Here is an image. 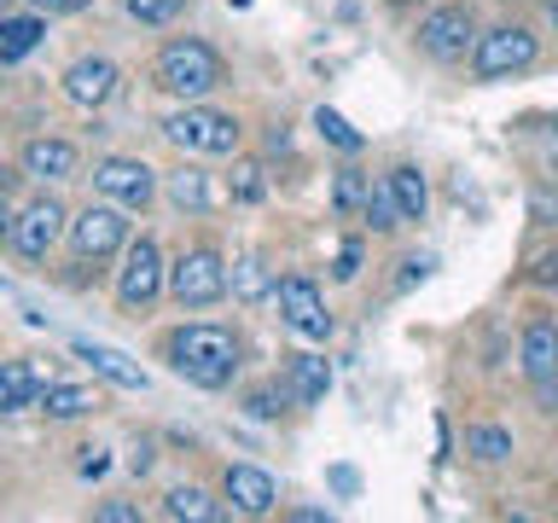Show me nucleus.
I'll use <instances>...</instances> for the list:
<instances>
[{
	"instance_id": "obj_8",
	"label": "nucleus",
	"mask_w": 558,
	"mask_h": 523,
	"mask_svg": "<svg viewBox=\"0 0 558 523\" xmlns=\"http://www.w3.org/2000/svg\"><path fill=\"white\" fill-rule=\"evenodd\" d=\"M70 244H76L82 262H105L129 244V216L122 204H87L76 221H70Z\"/></svg>"
},
{
	"instance_id": "obj_19",
	"label": "nucleus",
	"mask_w": 558,
	"mask_h": 523,
	"mask_svg": "<svg viewBox=\"0 0 558 523\" xmlns=\"http://www.w3.org/2000/svg\"><path fill=\"white\" fill-rule=\"evenodd\" d=\"M169 204H174V209H192V216H204V209H216V186H209L204 169L181 163V169L169 174Z\"/></svg>"
},
{
	"instance_id": "obj_44",
	"label": "nucleus",
	"mask_w": 558,
	"mask_h": 523,
	"mask_svg": "<svg viewBox=\"0 0 558 523\" xmlns=\"http://www.w3.org/2000/svg\"><path fill=\"white\" fill-rule=\"evenodd\" d=\"M553 174H558V157H553Z\"/></svg>"
},
{
	"instance_id": "obj_1",
	"label": "nucleus",
	"mask_w": 558,
	"mask_h": 523,
	"mask_svg": "<svg viewBox=\"0 0 558 523\" xmlns=\"http://www.w3.org/2000/svg\"><path fill=\"white\" fill-rule=\"evenodd\" d=\"M163 355H169L174 373L186 384H198V390H227L239 373V338L227 326H209V320L174 326L163 338Z\"/></svg>"
},
{
	"instance_id": "obj_18",
	"label": "nucleus",
	"mask_w": 558,
	"mask_h": 523,
	"mask_svg": "<svg viewBox=\"0 0 558 523\" xmlns=\"http://www.w3.org/2000/svg\"><path fill=\"white\" fill-rule=\"evenodd\" d=\"M41 401V378L24 361H0V413H24Z\"/></svg>"
},
{
	"instance_id": "obj_39",
	"label": "nucleus",
	"mask_w": 558,
	"mask_h": 523,
	"mask_svg": "<svg viewBox=\"0 0 558 523\" xmlns=\"http://www.w3.org/2000/svg\"><path fill=\"white\" fill-rule=\"evenodd\" d=\"M12 181H17V174H12L7 163H0V198H7V192H12Z\"/></svg>"
},
{
	"instance_id": "obj_31",
	"label": "nucleus",
	"mask_w": 558,
	"mask_h": 523,
	"mask_svg": "<svg viewBox=\"0 0 558 523\" xmlns=\"http://www.w3.org/2000/svg\"><path fill=\"white\" fill-rule=\"evenodd\" d=\"M279 408H286V390H274V384H256V390L244 396V413L251 418H279Z\"/></svg>"
},
{
	"instance_id": "obj_16",
	"label": "nucleus",
	"mask_w": 558,
	"mask_h": 523,
	"mask_svg": "<svg viewBox=\"0 0 558 523\" xmlns=\"http://www.w3.org/2000/svg\"><path fill=\"white\" fill-rule=\"evenodd\" d=\"M384 186H390V198H396V216H401V221H425L430 186H425V174H418L413 163H396L390 174H384Z\"/></svg>"
},
{
	"instance_id": "obj_26",
	"label": "nucleus",
	"mask_w": 558,
	"mask_h": 523,
	"mask_svg": "<svg viewBox=\"0 0 558 523\" xmlns=\"http://www.w3.org/2000/svg\"><path fill=\"white\" fill-rule=\"evenodd\" d=\"M314 129H320V139H326V146H338V151H349V157H355V151L366 146V134H355V129H349V122H343L338 111H331V105H320V111H314Z\"/></svg>"
},
{
	"instance_id": "obj_7",
	"label": "nucleus",
	"mask_w": 558,
	"mask_h": 523,
	"mask_svg": "<svg viewBox=\"0 0 558 523\" xmlns=\"http://www.w3.org/2000/svg\"><path fill=\"white\" fill-rule=\"evenodd\" d=\"M274 296H279V314H286V326L296 331V338H308V343H326L331 338L326 296H320V285H314L308 273H286L274 285Z\"/></svg>"
},
{
	"instance_id": "obj_35",
	"label": "nucleus",
	"mask_w": 558,
	"mask_h": 523,
	"mask_svg": "<svg viewBox=\"0 0 558 523\" xmlns=\"http://www.w3.org/2000/svg\"><path fill=\"white\" fill-rule=\"evenodd\" d=\"M105 465H111V460H105V448H82V460H76V471H82V477H99Z\"/></svg>"
},
{
	"instance_id": "obj_13",
	"label": "nucleus",
	"mask_w": 558,
	"mask_h": 523,
	"mask_svg": "<svg viewBox=\"0 0 558 523\" xmlns=\"http://www.w3.org/2000/svg\"><path fill=\"white\" fill-rule=\"evenodd\" d=\"M221 488H227V500H233V512H244V518H268L274 500H279L274 477H268V471H256V465H227Z\"/></svg>"
},
{
	"instance_id": "obj_40",
	"label": "nucleus",
	"mask_w": 558,
	"mask_h": 523,
	"mask_svg": "<svg viewBox=\"0 0 558 523\" xmlns=\"http://www.w3.org/2000/svg\"><path fill=\"white\" fill-rule=\"evenodd\" d=\"M547 17H553V29H558V0H547Z\"/></svg>"
},
{
	"instance_id": "obj_14",
	"label": "nucleus",
	"mask_w": 558,
	"mask_h": 523,
	"mask_svg": "<svg viewBox=\"0 0 558 523\" xmlns=\"http://www.w3.org/2000/svg\"><path fill=\"white\" fill-rule=\"evenodd\" d=\"M518 361H523V378L541 384V378H558V320L535 314L518 338Z\"/></svg>"
},
{
	"instance_id": "obj_2",
	"label": "nucleus",
	"mask_w": 558,
	"mask_h": 523,
	"mask_svg": "<svg viewBox=\"0 0 558 523\" xmlns=\"http://www.w3.org/2000/svg\"><path fill=\"white\" fill-rule=\"evenodd\" d=\"M157 87L163 94H174V99H204V94H216V87L227 82V64H221V52L209 47V41H198V35H186V41H169L163 52H157Z\"/></svg>"
},
{
	"instance_id": "obj_27",
	"label": "nucleus",
	"mask_w": 558,
	"mask_h": 523,
	"mask_svg": "<svg viewBox=\"0 0 558 523\" xmlns=\"http://www.w3.org/2000/svg\"><path fill=\"white\" fill-rule=\"evenodd\" d=\"M366 192H373V181H366L361 169H338V181H331V204H338L343 216H361V209H366Z\"/></svg>"
},
{
	"instance_id": "obj_43",
	"label": "nucleus",
	"mask_w": 558,
	"mask_h": 523,
	"mask_svg": "<svg viewBox=\"0 0 558 523\" xmlns=\"http://www.w3.org/2000/svg\"><path fill=\"white\" fill-rule=\"evenodd\" d=\"M390 7H408V0H390Z\"/></svg>"
},
{
	"instance_id": "obj_29",
	"label": "nucleus",
	"mask_w": 558,
	"mask_h": 523,
	"mask_svg": "<svg viewBox=\"0 0 558 523\" xmlns=\"http://www.w3.org/2000/svg\"><path fill=\"white\" fill-rule=\"evenodd\" d=\"M361 216H366V227H373V233H396V227H401L390 186H373V192H366V209H361Z\"/></svg>"
},
{
	"instance_id": "obj_28",
	"label": "nucleus",
	"mask_w": 558,
	"mask_h": 523,
	"mask_svg": "<svg viewBox=\"0 0 558 523\" xmlns=\"http://www.w3.org/2000/svg\"><path fill=\"white\" fill-rule=\"evenodd\" d=\"M262 174H268V169H262L256 157L233 163V198H239V204H262V198H268V181H262Z\"/></svg>"
},
{
	"instance_id": "obj_37",
	"label": "nucleus",
	"mask_w": 558,
	"mask_h": 523,
	"mask_svg": "<svg viewBox=\"0 0 558 523\" xmlns=\"http://www.w3.org/2000/svg\"><path fill=\"white\" fill-rule=\"evenodd\" d=\"M331 483H338L343 495H355V471H349V465H338V471H331Z\"/></svg>"
},
{
	"instance_id": "obj_10",
	"label": "nucleus",
	"mask_w": 558,
	"mask_h": 523,
	"mask_svg": "<svg viewBox=\"0 0 558 523\" xmlns=\"http://www.w3.org/2000/svg\"><path fill=\"white\" fill-rule=\"evenodd\" d=\"M94 186L122 209H146L157 198V174L140 163V157H99L94 163Z\"/></svg>"
},
{
	"instance_id": "obj_12",
	"label": "nucleus",
	"mask_w": 558,
	"mask_h": 523,
	"mask_svg": "<svg viewBox=\"0 0 558 523\" xmlns=\"http://www.w3.org/2000/svg\"><path fill=\"white\" fill-rule=\"evenodd\" d=\"M117 82H122V70L111 59H76L64 70V99L82 105V111H99V105H111Z\"/></svg>"
},
{
	"instance_id": "obj_3",
	"label": "nucleus",
	"mask_w": 558,
	"mask_h": 523,
	"mask_svg": "<svg viewBox=\"0 0 558 523\" xmlns=\"http://www.w3.org/2000/svg\"><path fill=\"white\" fill-rule=\"evenodd\" d=\"M541 59V41L530 24H495L488 35H477V47H471V76L477 82H506L518 76V70H530Z\"/></svg>"
},
{
	"instance_id": "obj_41",
	"label": "nucleus",
	"mask_w": 558,
	"mask_h": 523,
	"mask_svg": "<svg viewBox=\"0 0 558 523\" xmlns=\"http://www.w3.org/2000/svg\"><path fill=\"white\" fill-rule=\"evenodd\" d=\"M547 129H553V134H558V117H553V122H547Z\"/></svg>"
},
{
	"instance_id": "obj_17",
	"label": "nucleus",
	"mask_w": 558,
	"mask_h": 523,
	"mask_svg": "<svg viewBox=\"0 0 558 523\" xmlns=\"http://www.w3.org/2000/svg\"><path fill=\"white\" fill-rule=\"evenodd\" d=\"M76 355L94 366L99 378H111L117 390H146V373H140V366L122 355V349H105V343H76Z\"/></svg>"
},
{
	"instance_id": "obj_36",
	"label": "nucleus",
	"mask_w": 558,
	"mask_h": 523,
	"mask_svg": "<svg viewBox=\"0 0 558 523\" xmlns=\"http://www.w3.org/2000/svg\"><path fill=\"white\" fill-rule=\"evenodd\" d=\"M535 279H541V285H558V256H547V262H541V268H535Z\"/></svg>"
},
{
	"instance_id": "obj_15",
	"label": "nucleus",
	"mask_w": 558,
	"mask_h": 523,
	"mask_svg": "<svg viewBox=\"0 0 558 523\" xmlns=\"http://www.w3.org/2000/svg\"><path fill=\"white\" fill-rule=\"evenodd\" d=\"M17 163H24V174H35V181H70V174H76V146H70V139H29Z\"/></svg>"
},
{
	"instance_id": "obj_11",
	"label": "nucleus",
	"mask_w": 558,
	"mask_h": 523,
	"mask_svg": "<svg viewBox=\"0 0 558 523\" xmlns=\"http://www.w3.org/2000/svg\"><path fill=\"white\" fill-rule=\"evenodd\" d=\"M64 227L70 221H64V204L59 198H35L24 216H12V251L29 256V262H41L52 244L64 239Z\"/></svg>"
},
{
	"instance_id": "obj_24",
	"label": "nucleus",
	"mask_w": 558,
	"mask_h": 523,
	"mask_svg": "<svg viewBox=\"0 0 558 523\" xmlns=\"http://www.w3.org/2000/svg\"><path fill=\"white\" fill-rule=\"evenodd\" d=\"M163 518H186V523H216V500L204 495V488H169L163 495Z\"/></svg>"
},
{
	"instance_id": "obj_30",
	"label": "nucleus",
	"mask_w": 558,
	"mask_h": 523,
	"mask_svg": "<svg viewBox=\"0 0 558 523\" xmlns=\"http://www.w3.org/2000/svg\"><path fill=\"white\" fill-rule=\"evenodd\" d=\"M181 7H186V0H129V12L140 17V24H174V17H181Z\"/></svg>"
},
{
	"instance_id": "obj_38",
	"label": "nucleus",
	"mask_w": 558,
	"mask_h": 523,
	"mask_svg": "<svg viewBox=\"0 0 558 523\" xmlns=\"http://www.w3.org/2000/svg\"><path fill=\"white\" fill-rule=\"evenodd\" d=\"M0 239H12V209H7V198H0Z\"/></svg>"
},
{
	"instance_id": "obj_34",
	"label": "nucleus",
	"mask_w": 558,
	"mask_h": 523,
	"mask_svg": "<svg viewBox=\"0 0 558 523\" xmlns=\"http://www.w3.org/2000/svg\"><path fill=\"white\" fill-rule=\"evenodd\" d=\"M29 7H35V12H64V17H70V12H87L94 0H29Z\"/></svg>"
},
{
	"instance_id": "obj_23",
	"label": "nucleus",
	"mask_w": 558,
	"mask_h": 523,
	"mask_svg": "<svg viewBox=\"0 0 558 523\" xmlns=\"http://www.w3.org/2000/svg\"><path fill=\"white\" fill-rule=\"evenodd\" d=\"M94 408H99V396L82 390V384H41V413L47 418H82Z\"/></svg>"
},
{
	"instance_id": "obj_20",
	"label": "nucleus",
	"mask_w": 558,
	"mask_h": 523,
	"mask_svg": "<svg viewBox=\"0 0 558 523\" xmlns=\"http://www.w3.org/2000/svg\"><path fill=\"white\" fill-rule=\"evenodd\" d=\"M286 378H291V396L303 401V408H314V401L331 390V366L320 355H291L286 361Z\"/></svg>"
},
{
	"instance_id": "obj_5",
	"label": "nucleus",
	"mask_w": 558,
	"mask_h": 523,
	"mask_svg": "<svg viewBox=\"0 0 558 523\" xmlns=\"http://www.w3.org/2000/svg\"><path fill=\"white\" fill-rule=\"evenodd\" d=\"M163 134H169L181 151H198V157L239 151V122L227 117V111H209V105H198V99H192L186 111H174V117L163 122Z\"/></svg>"
},
{
	"instance_id": "obj_22",
	"label": "nucleus",
	"mask_w": 558,
	"mask_h": 523,
	"mask_svg": "<svg viewBox=\"0 0 558 523\" xmlns=\"http://www.w3.org/2000/svg\"><path fill=\"white\" fill-rule=\"evenodd\" d=\"M465 453L477 465H506L512 460V430L506 425H465Z\"/></svg>"
},
{
	"instance_id": "obj_6",
	"label": "nucleus",
	"mask_w": 558,
	"mask_h": 523,
	"mask_svg": "<svg viewBox=\"0 0 558 523\" xmlns=\"http://www.w3.org/2000/svg\"><path fill=\"white\" fill-rule=\"evenodd\" d=\"M163 279H169V268H163V251H157V239L140 233V239L129 244V262H122L117 303L129 308V314H146V308L157 303V291H163Z\"/></svg>"
},
{
	"instance_id": "obj_32",
	"label": "nucleus",
	"mask_w": 558,
	"mask_h": 523,
	"mask_svg": "<svg viewBox=\"0 0 558 523\" xmlns=\"http://www.w3.org/2000/svg\"><path fill=\"white\" fill-rule=\"evenodd\" d=\"M94 518H99V523H140V506H122V500H105V506H94Z\"/></svg>"
},
{
	"instance_id": "obj_25",
	"label": "nucleus",
	"mask_w": 558,
	"mask_h": 523,
	"mask_svg": "<svg viewBox=\"0 0 558 523\" xmlns=\"http://www.w3.org/2000/svg\"><path fill=\"white\" fill-rule=\"evenodd\" d=\"M227 285H233L239 303H262V296H274V279L262 273V262H256V256H239V262H233V279H227Z\"/></svg>"
},
{
	"instance_id": "obj_21",
	"label": "nucleus",
	"mask_w": 558,
	"mask_h": 523,
	"mask_svg": "<svg viewBox=\"0 0 558 523\" xmlns=\"http://www.w3.org/2000/svg\"><path fill=\"white\" fill-rule=\"evenodd\" d=\"M41 35H47V24L41 17H0V64H17L24 52H35L41 47Z\"/></svg>"
},
{
	"instance_id": "obj_33",
	"label": "nucleus",
	"mask_w": 558,
	"mask_h": 523,
	"mask_svg": "<svg viewBox=\"0 0 558 523\" xmlns=\"http://www.w3.org/2000/svg\"><path fill=\"white\" fill-rule=\"evenodd\" d=\"M331 273H338V279H355V273H361V239L343 244V251H338V268H331Z\"/></svg>"
},
{
	"instance_id": "obj_42",
	"label": "nucleus",
	"mask_w": 558,
	"mask_h": 523,
	"mask_svg": "<svg viewBox=\"0 0 558 523\" xmlns=\"http://www.w3.org/2000/svg\"><path fill=\"white\" fill-rule=\"evenodd\" d=\"M0 17H7V0H0Z\"/></svg>"
},
{
	"instance_id": "obj_9",
	"label": "nucleus",
	"mask_w": 558,
	"mask_h": 523,
	"mask_svg": "<svg viewBox=\"0 0 558 523\" xmlns=\"http://www.w3.org/2000/svg\"><path fill=\"white\" fill-rule=\"evenodd\" d=\"M418 47L430 52L436 64H460L471 47H477V24H471L465 7H436L418 17Z\"/></svg>"
},
{
	"instance_id": "obj_4",
	"label": "nucleus",
	"mask_w": 558,
	"mask_h": 523,
	"mask_svg": "<svg viewBox=\"0 0 558 523\" xmlns=\"http://www.w3.org/2000/svg\"><path fill=\"white\" fill-rule=\"evenodd\" d=\"M169 296L181 308H209V303H221L227 296V262L209 251V244H192V251L174 256V268H169Z\"/></svg>"
}]
</instances>
